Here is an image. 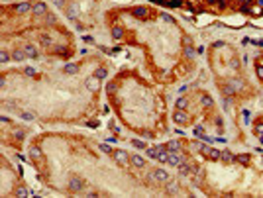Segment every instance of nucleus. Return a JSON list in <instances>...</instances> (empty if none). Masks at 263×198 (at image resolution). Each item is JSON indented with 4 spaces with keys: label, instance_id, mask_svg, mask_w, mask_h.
<instances>
[{
    "label": "nucleus",
    "instance_id": "nucleus-33",
    "mask_svg": "<svg viewBox=\"0 0 263 198\" xmlns=\"http://www.w3.org/2000/svg\"><path fill=\"white\" fill-rule=\"evenodd\" d=\"M8 59H10V55H8L6 51H0V61H2V63H8Z\"/></svg>",
    "mask_w": 263,
    "mask_h": 198
},
{
    "label": "nucleus",
    "instance_id": "nucleus-27",
    "mask_svg": "<svg viewBox=\"0 0 263 198\" xmlns=\"http://www.w3.org/2000/svg\"><path fill=\"white\" fill-rule=\"evenodd\" d=\"M177 188H179V184H177V183H169L167 192H169V194H177Z\"/></svg>",
    "mask_w": 263,
    "mask_h": 198
},
{
    "label": "nucleus",
    "instance_id": "nucleus-13",
    "mask_svg": "<svg viewBox=\"0 0 263 198\" xmlns=\"http://www.w3.org/2000/svg\"><path fill=\"white\" fill-rule=\"evenodd\" d=\"M220 159H222L224 163H234V161H236V155H232L230 151H222V155H220Z\"/></svg>",
    "mask_w": 263,
    "mask_h": 198
},
{
    "label": "nucleus",
    "instance_id": "nucleus-28",
    "mask_svg": "<svg viewBox=\"0 0 263 198\" xmlns=\"http://www.w3.org/2000/svg\"><path fill=\"white\" fill-rule=\"evenodd\" d=\"M116 90H118V87H116V84H114V83H108V84H106V92H110V94H114V92H116Z\"/></svg>",
    "mask_w": 263,
    "mask_h": 198
},
{
    "label": "nucleus",
    "instance_id": "nucleus-41",
    "mask_svg": "<svg viewBox=\"0 0 263 198\" xmlns=\"http://www.w3.org/2000/svg\"><path fill=\"white\" fill-rule=\"evenodd\" d=\"M83 39H84V41H87V43H94V39H92V37H90V35H84V37H83Z\"/></svg>",
    "mask_w": 263,
    "mask_h": 198
},
{
    "label": "nucleus",
    "instance_id": "nucleus-11",
    "mask_svg": "<svg viewBox=\"0 0 263 198\" xmlns=\"http://www.w3.org/2000/svg\"><path fill=\"white\" fill-rule=\"evenodd\" d=\"M98 81H100L98 77H90V79H87V88H88V90H98Z\"/></svg>",
    "mask_w": 263,
    "mask_h": 198
},
{
    "label": "nucleus",
    "instance_id": "nucleus-37",
    "mask_svg": "<svg viewBox=\"0 0 263 198\" xmlns=\"http://www.w3.org/2000/svg\"><path fill=\"white\" fill-rule=\"evenodd\" d=\"M195 133H196L198 137H200L202 133H204V127H202V126H196V127H195Z\"/></svg>",
    "mask_w": 263,
    "mask_h": 198
},
{
    "label": "nucleus",
    "instance_id": "nucleus-36",
    "mask_svg": "<svg viewBox=\"0 0 263 198\" xmlns=\"http://www.w3.org/2000/svg\"><path fill=\"white\" fill-rule=\"evenodd\" d=\"M14 137H16V139H24V137H26V133L18 130V131H14Z\"/></svg>",
    "mask_w": 263,
    "mask_h": 198
},
{
    "label": "nucleus",
    "instance_id": "nucleus-45",
    "mask_svg": "<svg viewBox=\"0 0 263 198\" xmlns=\"http://www.w3.org/2000/svg\"><path fill=\"white\" fill-rule=\"evenodd\" d=\"M257 4H259V6H263V0H257Z\"/></svg>",
    "mask_w": 263,
    "mask_h": 198
},
{
    "label": "nucleus",
    "instance_id": "nucleus-6",
    "mask_svg": "<svg viewBox=\"0 0 263 198\" xmlns=\"http://www.w3.org/2000/svg\"><path fill=\"white\" fill-rule=\"evenodd\" d=\"M165 151H169V149L163 147V145H155V147H149L147 149V155H149V157H153V159H159V155L165 153Z\"/></svg>",
    "mask_w": 263,
    "mask_h": 198
},
{
    "label": "nucleus",
    "instance_id": "nucleus-24",
    "mask_svg": "<svg viewBox=\"0 0 263 198\" xmlns=\"http://www.w3.org/2000/svg\"><path fill=\"white\" fill-rule=\"evenodd\" d=\"M67 16L71 20H75V16H77V6H75V4H71V6L67 8Z\"/></svg>",
    "mask_w": 263,
    "mask_h": 198
},
{
    "label": "nucleus",
    "instance_id": "nucleus-25",
    "mask_svg": "<svg viewBox=\"0 0 263 198\" xmlns=\"http://www.w3.org/2000/svg\"><path fill=\"white\" fill-rule=\"evenodd\" d=\"M94 77H98V79H106V77H108V71H106V69H96V71H94Z\"/></svg>",
    "mask_w": 263,
    "mask_h": 198
},
{
    "label": "nucleus",
    "instance_id": "nucleus-23",
    "mask_svg": "<svg viewBox=\"0 0 263 198\" xmlns=\"http://www.w3.org/2000/svg\"><path fill=\"white\" fill-rule=\"evenodd\" d=\"M165 147H167L169 151H179V149H181V143H179V141H169Z\"/></svg>",
    "mask_w": 263,
    "mask_h": 198
},
{
    "label": "nucleus",
    "instance_id": "nucleus-7",
    "mask_svg": "<svg viewBox=\"0 0 263 198\" xmlns=\"http://www.w3.org/2000/svg\"><path fill=\"white\" fill-rule=\"evenodd\" d=\"M30 10H34V6H30V2H22V4H16L14 6L16 14H28Z\"/></svg>",
    "mask_w": 263,
    "mask_h": 198
},
{
    "label": "nucleus",
    "instance_id": "nucleus-16",
    "mask_svg": "<svg viewBox=\"0 0 263 198\" xmlns=\"http://www.w3.org/2000/svg\"><path fill=\"white\" fill-rule=\"evenodd\" d=\"M24 51H26V55L31 57V59H35V57H37V49H35V47H31V45H26V47H24Z\"/></svg>",
    "mask_w": 263,
    "mask_h": 198
},
{
    "label": "nucleus",
    "instance_id": "nucleus-34",
    "mask_svg": "<svg viewBox=\"0 0 263 198\" xmlns=\"http://www.w3.org/2000/svg\"><path fill=\"white\" fill-rule=\"evenodd\" d=\"M24 73L28 75V77H35V69H31V67H26V69H24Z\"/></svg>",
    "mask_w": 263,
    "mask_h": 198
},
{
    "label": "nucleus",
    "instance_id": "nucleus-8",
    "mask_svg": "<svg viewBox=\"0 0 263 198\" xmlns=\"http://www.w3.org/2000/svg\"><path fill=\"white\" fill-rule=\"evenodd\" d=\"M173 120L177 122V124H187V120H189V116H187L185 110H177L173 114Z\"/></svg>",
    "mask_w": 263,
    "mask_h": 198
},
{
    "label": "nucleus",
    "instance_id": "nucleus-18",
    "mask_svg": "<svg viewBox=\"0 0 263 198\" xmlns=\"http://www.w3.org/2000/svg\"><path fill=\"white\" fill-rule=\"evenodd\" d=\"M39 41H41V45H43V47H51V45H53L51 37L47 35V34H43V35H41V37H39Z\"/></svg>",
    "mask_w": 263,
    "mask_h": 198
},
{
    "label": "nucleus",
    "instance_id": "nucleus-10",
    "mask_svg": "<svg viewBox=\"0 0 263 198\" xmlns=\"http://www.w3.org/2000/svg\"><path fill=\"white\" fill-rule=\"evenodd\" d=\"M153 176H155L157 180H169V173H167L165 169H155V171H153Z\"/></svg>",
    "mask_w": 263,
    "mask_h": 198
},
{
    "label": "nucleus",
    "instance_id": "nucleus-40",
    "mask_svg": "<svg viewBox=\"0 0 263 198\" xmlns=\"http://www.w3.org/2000/svg\"><path fill=\"white\" fill-rule=\"evenodd\" d=\"M255 133H257V135H263V126H261V124L255 127Z\"/></svg>",
    "mask_w": 263,
    "mask_h": 198
},
{
    "label": "nucleus",
    "instance_id": "nucleus-15",
    "mask_svg": "<svg viewBox=\"0 0 263 198\" xmlns=\"http://www.w3.org/2000/svg\"><path fill=\"white\" fill-rule=\"evenodd\" d=\"M77 71H79V67L75 65V63H67V65L63 67V73H67V75H75Z\"/></svg>",
    "mask_w": 263,
    "mask_h": 198
},
{
    "label": "nucleus",
    "instance_id": "nucleus-46",
    "mask_svg": "<svg viewBox=\"0 0 263 198\" xmlns=\"http://www.w3.org/2000/svg\"><path fill=\"white\" fill-rule=\"evenodd\" d=\"M259 141H261V143H263V135H259Z\"/></svg>",
    "mask_w": 263,
    "mask_h": 198
},
{
    "label": "nucleus",
    "instance_id": "nucleus-39",
    "mask_svg": "<svg viewBox=\"0 0 263 198\" xmlns=\"http://www.w3.org/2000/svg\"><path fill=\"white\" fill-rule=\"evenodd\" d=\"M255 71H257V77H259V79H263V67H261V65H257V69H255Z\"/></svg>",
    "mask_w": 263,
    "mask_h": 198
},
{
    "label": "nucleus",
    "instance_id": "nucleus-17",
    "mask_svg": "<svg viewBox=\"0 0 263 198\" xmlns=\"http://www.w3.org/2000/svg\"><path fill=\"white\" fill-rule=\"evenodd\" d=\"M130 161L136 165V167H143V165H146V161H143V157H139V155H132V159Z\"/></svg>",
    "mask_w": 263,
    "mask_h": 198
},
{
    "label": "nucleus",
    "instance_id": "nucleus-43",
    "mask_svg": "<svg viewBox=\"0 0 263 198\" xmlns=\"http://www.w3.org/2000/svg\"><path fill=\"white\" fill-rule=\"evenodd\" d=\"M55 4H57V6H61V8H63V6H65V0H55Z\"/></svg>",
    "mask_w": 263,
    "mask_h": 198
},
{
    "label": "nucleus",
    "instance_id": "nucleus-29",
    "mask_svg": "<svg viewBox=\"0 0 263 198\" xmlns=\"http://www.w3.org/2000/svg\"><path fill=\"white\" fill-rule=\"evenodd\" d=\"M16 194H18V196H30L31 190H28V188H18V190H16Z\"/></svg>",
    "mask_w": 263,
    "mask_h": 198
},
{
    "label": "nucleus",
    "instance_id": "nucleus-42",
    "mask_svg": "<svg viewBox=\"0 0 263 198\" xmlns=\"http://www.w3.org/2000/svg\"><path fill=\"white\" fill-rule=\"evenodd\" d=\"M45 20H47V24H55V18H53V16H47Z\"/></svg>",
    "mask_w": 263,
    "mask_h": 198
},
{
    "label": "nucleus",
    "instance_id": "nucleus-4",
    "mask_svg": "<svg viewBox=\"0 0 263 198\" xmlns=\"http://www.w3.org/2000/svg\"><path fill=\"white\" fill-rule=\"evenodd\" d=\"M69 188H71L73 192H79L84 188V183L83 179H79V176H71V180H69Z\"/></svg>",
    "mask_w": 263,
    "mask_h": 198
},
{
    "label": "nucleus",
    "instance_id": "nucleus-32",
    "mask_svg": "<svg viewBox=\"0 0 263 198\" xmlns=\"http://www.w3.org/2000/svg\"><path fill=\"white\" fill-rule=\"evenodd\" d=\"M100 149H102L104 153H108V155H112V153H114V149H112L110 145H106V143H102V145H100Z\"/></svg>",
    "mask_w": 263,
    "mask_h": 198
},
{
    "label": "nucleus",
    "instance_id": "nucleus-35",
    "mask_svg": "<svg viewBox=\"0 0 263 198\" xmlns=\"http://www.w3.org/2000/svg\"><path fill=\"white\" fill-rule=\"evenodd\" d=\"M185 55L189 57V59H191V57H195V51H192V47H191V45H189V47L185 49Z\"/></svg>",
    "mask_w": 263,
    "mask_h": 198
},
{
    "label": "nucleus",
    "instance_id": "nucleus-1",
    "mask_svg": "<svg viewBox=\"0 0 263 198\" xmlns=\"http://www.w3.org/2000/svg\"><path fill=\"white\" fill-rule=\"evenodd\" d=\"M198 149H200V153L204 155V157L212 159V161H218V159H220V155H222V151H218V149H212L210 145H200Z\"/></svg>",
    "mask_w": 263,
    "mask_h": 198
},
{
    "label": "nucleus",
    "instance_id": "nucleus-31",
    "mask_svg": "<svg viewBox=\"0 0 263 198\" xmlns=\"http://www.w3.org/2000/svg\"><path fill=\"white\" fill-rule=\"evenodd\" d=\"M132 143H134V147H136V149H146V143L139 141V139H134Z\"/></svg>",
    "mask_w": 263,
    "mask_h": 198
},
{
    "label": "nucleus",
    "instance_id": "nucleus-26",
    "mask_svg": "<svg viewBox=\"0 0 263 198\" xmlns=\"http://www.w3.org/2000/svg\"><path fill=\"white\" fill-rule=\"evenodd\" d=\"M187 106H189V100H187V98H179V100H177V108H179V110H185Z\"/></svg>",
    "mask_w": 263,
    "mask_h": 198
},
{
    "label": "nucleus",
    "instance_id": "nucleus-20",
    "mask_svg": "<svg viewBox=\"0 0 263 198\" xmlns=\"http://www.w3.org/2000/svg\"><path fill=\"white\" fill-rule=\"evenodd\" d=\"M31 12H34L35 16H41V14H45V4H35Z\"/></svg>",
    "mask_w": 263,
    "mask_h": 198
},
{
    "label": "nucleus",
    "instance_id": "nucleus-22",
    "mask_svg": "<svg viewBox=\"0 0 263 198\" xmlns=\"http://www.w3.org/2000/svg\"><path fill=\"white\" fill-rule=\"evenodd\" d=\"M112 37H114V39H122V37H124V30L122 28H114L112 30Z\"/></svg>",
    "mask_w": 263,
    "mask_h": 198
},
{
    "label": "nucleus",
    "instance_id": "nucleus-30",
    "mask_svg": "<svg viewBox=\"0 0 263 198\" xmlns=\"http://www.w3.org/2000/svg\"><path fill=\"white\" fill-rule=\"evenodd\" d=\"M20 118H22V120H34V114H30V112H20Z\"/></svg>",
    "mask_w": 263,
    "mask_h": 198
},
{
    "label": "nucleus",
    "instance_id": "nucleus-21",
    "mask_svg": "<svg viewBox=\"0 0 263 198\" xmlns=\"http://www.w3.org/2000/svg\"><path fill=\"white\" fill-rule=\"evenodd\" d=\"M26 57H28V55H26V51H14V53H12V59H14V61H24Z\"/></svg>",
    "mask_w": 263,
    "mask_h": 198
},
{
    "label": "nucleus",
    "instance_id": "nucleus-2",
    "mask_svg": "<svg viewBox=\"0 0 263 198\" xmlns=\"http://www.w3.org/2000/svg\"><path fill=\"white\" fill-rule=\"evenodd\" d=\"M187 157H183V155H177L175 151H169V157H167V163L171 165V167H179L181 163H185Z\"/></svg>",
    "mask_w": 263,
    "mask_h": 198
},
{
    "label": "nucleus",
    "instance_id": "nucleus-3",
    "mask_svg": "<svg viewBox=\"0 0 263 198\" xmlns=\"http://www.w3.org/2000/svg\"><path fill=\"white\" fill-rule=\"evenodd\" d=\"M112 155H114V161H116L118 165H120V167H126V165H128V157H130V155H128L126 151L114 149V153H112Z\"/></svg>",
    "mask_w": 263,
    "mask_h": 198
},
{
    "label": "nucleus",
    "instance_id": "nucleus-19",
    "mask_svg": "<svg viewBox=\"0 0 263 198\" xmlns=\"http://www.w3.org/2000/svg\"><path fill=\"white\" fill-rule=\"evenodd\" d=\"M236 161H240L241 165H249L251 159H249V155H248V153H241V155H238V157H236Z\"/></svg>",
    "mask_w": 263,
    "mask_h": 198
},
{
    "label": "nucleus",
    "instance_id": "nucleus-38",
    "mask_svg": "<svg viewBox=\"0 0 263 198\" xmlns=\"http://www.w3.org/2000/svg\"><path fill=\"white\" fill-rule=\"evenodd\" d=\"M87 126L88 127H98V120H90V122H87Z\"/></svg>",
    "mask_w": 263,
    "mask_h": 198
},
{
    "label": "nucleus",
    "instance_id": "nucleus-14",
    "mask_svg": "<svg viewBox=\"0 0 263 198\" xmlns=\"http://www.w3.org/2000/svg\"><path fill=\"white\" fill-rule=\"evenodd\" d=\"M30 157L35 159V161H37V159H41V149L35 147V145H31V147H30Z\"/></svg>",
    "mask_w": 263,
    "mask_h": 198
},
{
    "label": "nucleus",
    "instance_id": "nucleus-5",
    "mask_svg": "<svg viewBox=\"0 0 263 198\" xmlns=\"http://www.w3.org/2000/svg\"><path fill=\"white\" fill-rule=\"evenodd\" d=\"M132 16H134V18H138V20H139V18L146 20L147 16H151V12H149L147 8H143V6H138V8H134V10H132Z\"/></svg>",
    "mask_w": 263,
    "mask_h": 198
},
{
    "label": "nucleus",
    "instance_id": "nucleus-9",
    "mask_svg": "<svg viewBox=\"0 0 263 198\" xmlns=\"http://www.w3.org/2000/svg\"><path fill=\"white\" fill-rule=\"evenodd\" d=\"M195 167H196V165H191V163H187V161L179 165L181 175H185V176H187V175H191V173H195Z\"/></svg>",
    "mask_w": 263,
    "mask_h": 198
},
{
    "label": "nucleus",
    "instance_id": "nucleus-44",
    "mask_svg": "<svg viewBox=\"0 0 263 198\" xmlns=\"http://www.w3.org/2000/svg\"><path fill=\"white\" fill-rule=\"evenodd\" d=\"M236 2H240V4H249L251 0H236Z\"/></svg>",
    "mask_w": 263,
    "mask_h": 198
},
{
    "label": "nucleus",
    "instance_id": "nucleus-12",
    "mask_svg": "<svg viewBox=\"0 0 263 198\" xmlns=\"http://www.w3.org/2000/svg\"><path fill=\"white\" fill-rule=\"evenodd\" d=\"M200 104L204 106V108H212V106H214V100H212L208 94H202V96H200Z\"/></svg>",
    "mask_w": 263,
    "mask_h": 198
}]
</instances>
